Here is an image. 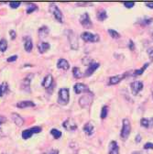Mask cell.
I'll list each match as a JSON object with an SVG mask.
<instances>
[{
    "label": "cell",
    "mask_w": 153,
    "mask_h": 154,
    "mask_svg": "<svg viewBox=\"0 0 153 154\" xmlns=\"http://www.w3.org/2000/svg\"><path fill=\"white\" fill-rule=\"evenodd\" d=\"M73 89H74V92L75 94H82V93H90V89L89 87L85 85V84H83V83H77L75 84L74 86H73Z\"/></svg>",
    "instance_id": "8fae6325"
},
{
    "label": "cell",
    "mask_w": 153,
    "mask_h": 154,
    "mask_svg": "<svg viewBox=\"0 0 153 154\" xmlns=\"http://www.w3.org/2000/svg\"><path fill=\"white\" fill-rule=\"evenodd\" d=\"M2 154H8V153H2Z\"/></svg>",
    "instance_id": "c3c4849f"
},
{
    "label": "cell",
    "mask_w": 153,
    "mask_h": 154,
    "mask_svg": "<svg viewBox=\"0 0 153 154\" xmlns=\"http://www.w3.org/2000/svg\"><path fill=\"white\" fill-rule=\"evenodd\" d=\"M33 76H34L33 73H29L22 80V82H21V88L23 90H25L27 92H29V91L30 92V82H31V80L33 78Z\"/></svg>",
    "instance_id": "7c38bea8"
},
{
    "label": "cell",
    "mask_w": 153,
    "mask_h": 154,
    "mask_svg": "<svg viewBox=\"0 0 153 154\" xmlns=\"http://www.w3.org/2000/svg\"><path fill=\"white\" fill-rule=\"evenodd\" d=\"M132 154H141V153H139V152H133Z\"/></svg>",
    "instance_id": "bcb514c9"
},
{
    "label": "cell",
    "mask_w": 153,
    "mask_h": 154,
    "mask_svg": "<svg viewBox=\"0 0 153 154\" xmlns=\"http://www.w3.org/2000/svg\"><path fill=\"white\" fill-rule=\"evenodd\" d=\"M83 129H84V133L87 135V136H91V135H93V132H94V127H93V124L90 123V122L86 123V124L84 126V128H83Z\"/></svg>",
    "instance_id": "cb8c5ba5"
},
{
    "label": "cell",
    "mask_w": 153,
    "mask_h": 154,
    "mask_svg": "<svg viewBox=\"0 0 153 154\" xmlns=\"http://www.w3.org/2000/svg\"><path fill=\"white\" fill-rule=\"evenodd\" d=\"M6 121H7V119L5 117H3V116H0V125H2Z\"/></svg>",
    "instance_id": "7bdbcfd3"
},
{
    "label": "cell",
    "mask_w": 153,
    "mask_h": 154,
    "mask_svg": "<svg viewBox=\"0 0 153 154\" xmlns=\"http://www.w3.org/2000/svg\"><path fill=\"white\" fill-rule=\"evenodd\" d=\"M24 48L27 52H30L33 49V43L31 41V38L29 36L24 37Z\"/></svg>",
    "instance_id": "ac0fdd59"
},
{
    "label": "cell",
    "mask_w": 153,
    "mask_h": 154,
    "mask_svg": "<svg viewBox=\"0 0 153 154\" xmlns=\"http://www.w3.org/2000/svg\"><path fill=\"white\" fill-rule=\"evenodd\" d=\"M93 101V94L90 93H86L85 94L82 95L80 99H79V105L82 107H87L91 105Z\"/></svg>",
    "instance_id": "52a82bcc"
},
{
    "label": "cell",
    "mask_w": 153,
    "mask_h": 154,
    "mask_svg": "<svg viewBox=\"0 0 153 154\" xmlns=\"http://www.w3.org/2000/svg\"><path fill=\"white\" fill-rule=\"evenodd\" d=\"M50 134L55 140H59L62 137V132L58 129H56V128H52L50 130Z\"/></svg>",
    "instance_id": "f546056e"
},
{
    "label": "cell",
    "mask_w": 153,
    "mask_h": 154,
    "mask_svg": "<svg viewBox=\"0 0 153 154\" xmlns=\"http://www.w3.org/2000/svg\"><path fill=\"white\" fill-rule=\"evenodd\" d=\"M72 74H73V76L75 77L76 79H79V78H82V77H83V73H82L80 68H78V67H73Z\"/></svg>",
    "instance_id": "f1b7e54d"
},
{
    "label": "cell",
    "mask_w": 153,
    "mask_h": 154,
    "mask_svg": "<svg viewBox=\"0 0 153 154\" xmlns=\"http://www.w3.org/2000/svg\"><path fill=\"white\" fill-rule=\"evenodd\" d=\"M99 66H100V63H99L94 62V61H92V62L88 64V68H87V70H86L85 72H84V76H85V77L91 76L95 71H96V70L99 68Z\"/></svg>",
    "instance_id": "9c48e42d"
},
{
    "label": "cell",
    "mask_w": 153,
    "mask_h": 154,
    "mask_svg": "<svg viewBox=\"0 0 153 154\" xmlns=\"http://www.w3.org/2000/svg\"><path fill=\"white\" fill-rule=\"evenodd\" d=\"M70 99V93L68 88H61L58 94V102L61 105H67Z\"/></svg>",
    "instance_id": "277c9868"
},
{
    "label": "cell",
    "mask_w": 153,
    "mask_h": 154,
    "mask_svg": "<svg viewBox=\"0 0 153 154\" xmlns=\"http://www.w3.org/2000/svg\"><path fill=\"white\" fill-rule=\"evenodd\" d=\"M63 126L68 131H74L77 128V125H76L75 121L72 119H67L65 121H63Z\"/></svg>",
    "instance_id": "4fadbf2b"
},
{
    "label": "cell",
    "mask_w": 153,
    "mask_h": 154,
    "mask_svg": "<svg viewBox=\"0 0 153 154\" xmlns=\"http://www.w3.org/2000/svg\"><path fill=\"white\" fill-rule=\"evenodd\" d=\"M17 59V55H12V56H10V57H8V59H7V62L8 63H12V62H15L16 60Z\"/></svg>",
    "instance_id": "74e56055"
},
{
    "label": "cell",
    "mask_w": 153,
    "mask_h": 154,
    "mask_svg": "<svg viewBox=\"0 0 153 154\" xmlns=\"http://www.w3.org/2000/svg\"><path fill=\"white\" fill-rule=\"evenodd\" d=\"M82 40L85 42H98L100 41V37L97 34H93L89 31H84L81 34Z\"/></svg>",
    "instance_id": "5b68a950"
},
{
    "label": "cell",
    "mask_w": 153,
    "mask_h": 154,
    "mask_svg": "<svg viewBox=\"0 0 153 154\" xmlns=\"http://www.w3.org/2000/svg\"><path fill=\"white\" fill-rule=\"evenodd\" d=\"M53 84V77L51 74H47L45 77H44V79L42 81V86L46 89H49Z\"/></svg>",
    "instance_id": "e0dca14e"
},
{
    "label": "cell",
    "mask_w": 153,
    "mask_h": 154,
    "mask_svg": "<svg viewBox=\"0 0 153 154\" xmlns=\"http://www.w3.org/2000/svg\"><path fill=\"white\" fill-rule=\"evenodd\" d=\"M131 132V125H130V121L128 120V119H124L122 120V128H121V133H120V137L123 140H127V138L129 137Z\"/></svg>",
    "instance_id": "6da1fadb"
},
{
    "label": "cell",
    "mask_w": 153,
    "mask_h": 154,
    "mask_svg": "<svg viewBox=\"0 0 153 154\" xmlns=\"http://www.w3.org/2000/svg\"><path fill=\"white\" fill-rule=\"evenodd\" d=\"M152 40H153V33H152Z\"/></svg>",
    "instance_id": "7dc6e473"
},
{
    "label": "cell",
    "mask_w": 153,
    "mask_h": 154,
    "mask_svg": "<svg viewBox=\"0 0 153 154\" xmlns=\"http://www.w3.org/2000/svg\"><path fill=\"white\" fill-rule=\"evenodd\" d=\"M123 4H124V6H125L127 8H133L134 6H135V3H134V2H131V1H126V2H124Z\"/></svg>",
    "instance_id": "8d00e7d4"
},
{
    "label": "cell",
    "mask_w": 153,
    "mask_h": 154,
    "mask_svg": "<svg viewBox=\"0 0 153 154\" xmlns=\"http://www.w3.org/2000/svg\"><path fill=\"white\" fill-rule=\"evenodd\" d=\"M107 114H108V106H104L102 107V110H101V115H100V117L101 119H106L107 117Z\"/></svg>",
    "instance_id": "d6a6232c"
},
{
    "label": "cell",
    "mask_w": 153,
    "mask_h": 154,
    "mask_svg": "<svg viewBox=\"0 0 153 154\" xmlns=\"http://www.w3.org/2000/svg\"><path fill=\"white\" fill-rule=\"evenodd\" d=\"M108 154H119V146L117 141L115 140L110 141Z\"/></svg>",
    "instance_id": "2e32d148"
},
{
    "label": "cell",
    "mask_w": 153,
    "mask_h": 154,
    "mask_svg": "<svg viewBox=\"0 0 153 154\" xmlns=\"http://www.w3.org/2000/svg\"><path fill=\"white\" fill-rule=\"evenodd\" d=\"M96 17H97V19H98L99 21L106 20V19L107 18V13H106V11L105 9H103V8L99 9L97 11V13H96Z\"/></svg>",
    "instance_id": "d4e9b609"
},
{
    "label": "cell",
    "mask_w": 153,
    "mask_h": 154,
    "mask_svg": "<svg viewBox=\"0 0 153 154\" xmlns=\"http://www.w3.org/2000/svg\"><path fill=\"white\" fill-rule=\"evenodd\" d=\"M66 32H67V37H68L71 48L72 50H78L79 42H78V37L76 35V33L72 29H68Z\"/></svg>",
    "instance_id": "3957f363"
},
{
    "label": "cell",
    "mask_w": 153,
    "mask_h": 154,
    "mask_svg": "<svg viewBox=\"0 0 153 154\" xmlns=\"http://www.w3.org/2000/svg\"><path fill=\"white\" fill-rule=\"evenodd\" d=\"M41 132V127H33L30 128H27L25 130L22 131L21 136L24 140H28L29 138H31L33 136V134L35 133H40Z\"/></svg>",
    "instance_id": "8992f818"
},
{
    "label": "cell",
    "mask_w": 153,
    "mask_h": 154,
    "mask_svg": "<svg viewBox=\"0 0 153 154\" xmlns=\"http://www.w3.org/2000/svg\"><path fill=\"white\" fill-rule=\"evenodd\" d=\"M127 73H122V74H118V75H115L110 77L108 85H118V83H120L124 78H126Z\"/></svg>",
    "instance_id": "5bb4252c"
},
{
    "label": "cell",
    "mask_w": 153,
    "mask_h": 154,
    "mask_svg": "<svg viewBox=\"0 0 153 154\" xmlns=\"http://www.w3.org/2000/svg\"><path fill=\"white\" fill-rule=\"evenodd\" d=\"M39 37H40V38H41V40H43V38H45L48 35H49V33H50V29L47 27V26H42V27H41L40 29H39Z\"/></svg>",
    "instance_id": "603a6c76"
},
{
    "label": "cell",
    "mask_w": 153,
    "mask_h": 154,
    "mask_svg": "<svg viewBox=\"0 0 153 154\" xmlns=\"http://www.w3.org/2000/svg\"><path fill=\"white\" fill-rule=\"evenodd\" d=\"M17 107L18 108H27V107H33L35 106V104L32 101H29V100H24V101H20L17 103Z\"/></svg>",
    "instance_id": "44dd1931"
},
{
    "label": "cell",
    "mask_w": 153,
    "mask_h": 154,
    "mask_svg": "<svg viewBox=\"0 0 153 154\" xmlns=\"http://www.w3.org/2000/svg\"><path fill=\"white\" fill-rule=\"evenodd\" d=\"M128 48L130 51H134L135 50V43H134V42L132 40H129V42H128Z\"/></svg>",
    "instance_id": "ab89813d"
},
{
    "label": "cell",
    "mask_w": 153,
    "mask_h": 154,
    "mask_svg": "<svg viewBox=\"0 0 153 154\" xmlns=\"http://www.w3.org/2000/svg\"><path fill=\"white\" fill-rule=\"evenodd\" d=\"M153 21V17H142L140 18V20L139 21L140 25L142 26H148L149 25L150 23H152Z\"/></svg>",
    "instance_id": "4316f807"
},
{
    "label": "cell",
    "mask_w": 153,
    "mask_h": 154,
    "mask_svg": "<svg viewBox=\"0 0 153 154\" xmlns=\"http://www.w3.org/2000/svg\"><path fill=\"white\" fill-rule=\"evenodd\" d=\"M148 63H145L140 69H136L135 71H134V73H133V75L134 76H137V75H140V74H142L143 72H144V71L148 68Z\"/></svg>",
    "instance_id": "83f0119b"
},
{
    "label": "cell",
    "mask_w": 153,
    "mask_h": 154,
    "mask_svg": "<svg viewBox=\"0 0 153 154\" xmlns=\"http://www.w3.org/2000/svg\"><path fill=\"white\" fill-rule=\"evenodd\" d=\"M57 67H58L59 69H63V70L67 71L70 68V63L67 60L63 59L62 58V59H59L58 62H57Z\"/></svg>",
    "instance_id": "ffe728a7"
},
{
    "label": "cell",
    "mask_w": 153,
    "mask_h": 154,
    "mask_svg": "<svg viewBox=\"0 0 153 154\" xmlns=\"http://www.w3.org/2000/svg\"><path fill=\"white\" fill-rule=\"evenodd\" d=\"M50 48V43H48V42H41L39 43V45H38V50H39L40 53H41V54H43V53H45L47 51H49Z\"/></svg>",
    "instance_id": "7402d4cb"
},
{
    "label": "cell",
    "mask_w": 153,
    "mask_h": 154,
    "mask_svg": "<svg viewBox=\"0 0 153 154\" xmlns=\"http://www.w3.org/2000/svg\"><path fill=\"white\" fill-rule=\"evenodd\" d=\"M130 88H131L132 94L134 95H137L143 89V82H141V81H134V82L131 83Z\"/></svg>",
    "instance_id": "30bf717a"
},
{
    "label": "cell",
    "mask_w": 153,
    "mask_h": 154,
    "mask_svg": "<svg viewBox=\"0 0 153 154\" xmlns=\"http://www.w3.org/2000/svg\"><path fill=\"white\" fill-rule=\"evenodd\" d=\"M9 91V87H8V84L4 82L0 85V96H2L4 94H7L8 93Z\"/></svg>",
    "instance_id": "484cf974"
},
{
    "label": "cell",
    "mask_w": 153,
    "mask_h": 154,
    "mask_svg": "<svg viewBox=\"0 0 153 154\" xmlns=\"http://www.w3.org/2000/svg\"><path fill=\"white\" fill-rule=\"evenodd\" d=\"M8 49V42L6 38H1L0 40V51L5 52Z\"/></svg>",
    "instance_id": "4dcf8cb0"
},
{
    "label": "cell",
    "mask_w": 153,
    "mask_h": 154,
    "mask_svg": "<svg viewBox=\"0 0 153 154\" xmlns=\"http://www.w3.org/2000/svg\"><path fill=\"white\" fill-rule=\"evenodd\" d=\"M146 6L149 8H153V2H147Z\"/></svg>",
    "instance_id": "f6af8a7d"
},
{
    "label": "cell",
    "mask_w": 153,
    "mask_h": 154,
    "mask_svg": "<svg viewBox=\"0 0 153 154\" xmlns=\"http://www.w3.org/2000/svg\"><path fill=\"white\" fill-rule=\"evenodd\" d=\"M140 125L146 128H150L153 127V118H142L140 119Z\"/></svg>",
    "instance_id": "d6986e66"
},
{
    "label": "cell",
    "mask_w": 153,
    "mask_h": 154,
    "mask_svg": "<svg viewBox=\"0 0 153 154\" xmlns=\"http://www.w3.org/2000/svg\"><path fill=\"white\" fill-rule=\"evenodd\" d=\"M9 35H10V38H11V40H15L16 37H17V33L14 29H10L9 30Z\"/></svg>",
    "instance_id": "60d3db41"
},
{
    "label": "cell",
    "mask_w": 153,
    "mask_h": 154,
    "mask_svg": "<svg viewBox=\"0 0 153 154\" xmlns=\"http://www.w3.org/2000/svg\"><path fill=\"white\" fill-rule=\"evenodd\" d=\"M135 140H136V142H137V143H139V142H140V141H141V136H140L139 134H138L137 136H136Z\"/></svg>",
    "instance_id": "ee69618b"
},
{
    "label": "cell",
    "mask_w": 153,
    "mask_h": 154,
    "mask_svg": "<svg viewBox=\"0 0 153 154\" xmlns=\"http://www.w3.org/2000/svg\"><path fill=\"white\" fill-rule=\"evenodd\" d=\"M38 10V6L36 4H33V3H30L29 6H28V8H27V13L28 14H31L32 12Z\"/></svg>",
    "instance_id": "1f68e13d"
},
{
    "label": "cell",
    "mask_w": 153,
    "mask_h": 154,
    "mask_svg": "<svg viewBox=\"0 0 153 154\" xmlns=\"http://www.w3.org/2000/svg\"><path fill=\"white\" fill-rule=\"evenodd\" d=\"M145 149H153V143L152 142H147L144 147H143Z\"/></svg>",
    "instance_id": "f35d334b"
},
{
    "label": "cell",
    "mask_w": 153,
    "mask_h": 154,
    "mask_svg": "<svg viewBox=\"0 0 153 154\" xmlns=\"http://www.w3.org/2000/svg\"><path fill=\"white\" fill-rule=\"evenodd\" d=\"M108 33H109V35L113 38H120V34L118 31L115 30V29H108Z\"/></svg>",
    "instance_id": "836d02e7"
},
{
    "label": "cell",
    "mask_w": 153,
    "mask_h": 154,
    "mask_svg": "<svg viewBox=\"0 0 153 154\" xmlns=\"http://www.w3.org/2000/svg\"><path fill=\"white\" fill-rule=\"evenodd\" d=\"M20 2H18V1H12V2H9V7L12 8H17L18 7L20 6Z\"/></svg>",
    "instance_id": "e575fe53"
},
{
    "label": "cell",
    "mask_w": 153,
    "mask_h": 154,
    "mask_svg": "<svg viewBox=\"0 0 153 154\" xmlns=\"http://www.w3.org/2000/svg\"><path fill=\"white\" fill-rule=\"evenodd\" d=\"M49 10L50 12V14H52V16L54 17V18L56 19L57 21H59L60 23L63 22V12L61 11V9L57 7L55 4L51 3L49 6Z\"/></svg>",
    "instance_id": "7a4b0ae2"
},
{
    "label": "cell",
    "mask_w": 153,
    "mask_h": 154,
    "mask_svg": "<svg viewBox=\"0 0 153 154\" xmlns=\"http://www.w3.org/2000/svg\"><path fill=\"white\" fill-rule=\"evenodd\" d=\"M44 154H59V150L58 149H51L49 152L44 153Z\"/></svg>",
    "instance_id": "b9f144b4"
},
{
    "label": "cell",
    "mask_w": 153,
    "mask_h": 154,
    "mask_svg": "<svg viewBox=\"0 0 153 154\" xmlns=\"http://www.w3.org/2000/svg\"><path fill=\"white\" fill-rule=\"evenodd\" d=\"M11 119L17 127H21L24 124V119H22L21 116L20 114H17V113H12L11 114Z\"/></svg>",
    "instance_id": "9a60e30c"
},
{
    "label": "cell",
    "mask_w": 153,
    "mask_h": 154,
    "mask_svg": "<svg viewBox=\"0 0 153 154\" xmlns=\"http://www.w3.org/2000/svg\"><path fill=\"white\" fill-rule=\"evenodd\" d=\"M147 53L148 54V57H149V59L150 61L152 62L153 61V47H150L147 50Z\"/></svg>",
    "instance_id": "d590c367"
},
{
    "label": "cell",
    "mask_w": 153,
    "mask_h": 154,
    "mask_svg": "<svg viewBox=\"0 0 153 154\" xmlns=\"http://www.w3.org/2000/svg\"><path fill=\"white\" fill-rule=\"evenodd\" d=\"M80 23L85 29L92 28L93 23H92V20H91L90 16H89L88 13H84L83 15H81V17H80Z\"/></svg>",
    "instance_id": "ba28073f"
}]
</instances>
